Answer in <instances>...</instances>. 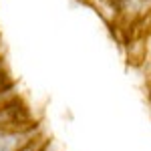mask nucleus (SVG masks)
<instances>
[{
	"label": "nucleus",
	"instance_id": "f257e3e1",
	"mask_svg": "<svg viewBox=\"0 0 151 151\" xmlns=\"http://www.w3.org/2000/svg\"><path fill=\"white\" fill-rule=\"evenodd\" d=\"M32 135L20 129L0 127V151H20L28 143H32Z\"/></svg>",
	"mask_w": 151,
	"mask_h": 151
},
{
	"label": "nucleus",
	"instance_id": "f03ea898",
	"mask_svg": "<svg viewBox=\"0 0 151 151\" xmlns=\"http://www.w3.org/2000/svg\"><path fill=\"white\" fill-rule=\"evenodd\" d=\"M20 151H36V145H35V143H28V145H26V147H22Z\"/></svg>",
	"mask_w": 151,
	"mask_h": 151
}]
</instances>
